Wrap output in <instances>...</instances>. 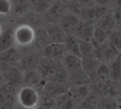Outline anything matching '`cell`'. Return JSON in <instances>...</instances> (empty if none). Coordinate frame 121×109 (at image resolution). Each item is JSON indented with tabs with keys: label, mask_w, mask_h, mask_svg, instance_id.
I'll list each match as a JSON object with an SVG mask.
<instances>
[{
	"label": "cell",
	"mask_w": 121,
	"mask_h": 109,
	"mask_svg": "<svg viewBox=\"0 0 121 109\" xmlns=\"http://www.w3.org/2000/svg\"><path fill=\"white\" fill-rule=\"evenodd\" d=\"M39 93L35 88L24 86L19 89L17 100L24 109H37L39 105Z\"/></svg>",
	"instance_id": "obj_1"
},
{
	"label": "cell",
	"mask_w": 121,
	"mask_h": 109,
	"mask_svg": "<svg viewBox=\"0 0 121 109\" xmlns=\"http://www.w3.org/2000/svg\"><path fill=\"white\" fill-rule=\"evenodd\" d=\"M36 30L28 24H20L14 30V44L21 47H27L34 44Z\"/></svg>",
	"instance_id": "obj_2"
},
{
	"label": "cell",
	"mask_w": 121,
	"mask_h": 109,
	"mask_svg": "<svg viewBox=\"0 0 121 109\" xmlns=\"http://www.w3.org/2000/svg\"><path fill=\"white\" fill-rule=\"evenodd\" d=\"M60 63L69 76L83 71L82 59L73 54L66 53Z\"/></svg>",
	"instance_id": "obj_3"
},
{
	"label": "cell",
	"mask_w": 121,
	"mask_h": 109,
	"mask_svg": "<svg viewBox=\"0 0 121 109\" xmlns=\"http://www.w3.org/2000/svg\"><path fill=\"white\" fill-rule=\"evenodd\" d=\"M6 83L14 86L17 88L23 87L24 84V72L17 66H13L7 68L2 71Z\"/></svg>",
	"instance_id": "obj_4"
},
{
	"label": "cell",
	"mask_w": 121,
	"mask_h": 109,
	"mask_svg": "<svg viewBox=\"0 0 121 109\" xmlns=\"http://www.w3.org/2000/svg\"><path fill=\"white\" fill-rule=\"evenodd\" d=\"M67 53L64 44H50L43 50V56L51 60L61 61Z\"/></svg>",
	"instance_id": "obj_5"
},
{
	"label": "cell",
	"mask_w": 121,
	"mask_h": 109,
	"mask_svg": "<svg viewBox=\"0 0 121 109\" xmlns=\"http://www.w3.org/2000/svg\"><path fill=\"white\" fill-rule=\"evenodd\" d=\"M43 57H41L38 52H31L26 54L19 60V69L24 73L26 71H36L38 68L39 61Z\"/></svg>",
	"instance_id": "obj_6"
},
{
	"label": "cell",
	"mask_w": 121,
	"mask_h": 109,
	"mask_svg": "<svg viewBox=\"0 0 121 109\" xmlns=\"http://www.w3.org/2000/svg\"><path fill=\"white\" fill-rule=\"evenodd\" d=\"M66 7L61 4L60 2H53L49 9L45 12V16L46 20L51 24H57L59 22L65 14L68 12L66 11Z\"/></svg>",
	"instance_id": "obj_7"
},
{
	"label": "cell",
	"mask_w": 121,
	"mask_h": 109,
	"mask_svg": "<svg viewBox=\"0 0 121 109\" xmlns=\"http://www.w3.org/2000/svg\"><path fill=\"white\" fill-rule=\"evenodd\" d=\"M18 50L14 47L12 48L0 53V71H2L9 66H16L17 64L19 62Z\"/></svg>",
	"instance_id": "obj_8"
},
{
	"label": "cell",
	"mask_w": 121,
	"mask_h": 109,
	"mask_svg": "<svg viewBox=\"0 0 121 109\" xmlns=\"http://www.w3.org/2000/svg\"><path fill=\"white\" fill-rule=\"evenodd\" d=\"M80 21V18L76 15L67 12L58 23L66 35L73 34L76 26Z\"/></svg>",
	"instance_id": "obj_9"
},
{
	"label": "cell",
	"mask_w": 121,
	"mask_h": 109,
	"mask_svg": "<svg viewBox=\"0 0 121 109\" xmlns=\"http://www.w3.org/2000/svg\"><path fill=\"white\" fill-rule=\"evenodd\" d=\"M95 26L107 32H111L113 31L116 26V20L113 11L110 9L100 17Z\"/></svg>",
	"instance_id": "obj_10"
},
{
	"label": "cell",
	"mask_w": 121,
	"mask_h": 109,
	"mask_svg": "<svg viewBox=\"0 0 121 109\" xmlns=\"http://www.w3.org/2000/svg\"><path fill=\"white\" fill-rule=\"evenodd\" d=\"M94 28V25L80 19L79 22L76 26L73 34L78 39L90 41V40L93 38Z\"/></svg>",
	"instance_id": "obj_11"
},
{
	"label": "cell",
	"mask_w": 121,
	"mask_h": 109,
	"mask_svg": "<svg viewBox=\"0 0 121 109\" xmlns=\"http://www.w3.org/2000/svg\"><path fill=\"white\" fill-rule=\"evenodd\" d=\"M45 31L50 39L51 44H64L66 34L57 24H51L48 26Z\"/></svg>",
	"instance_id": "obj_12"
},
{
	"label": "cell",
	"mask_w": 121,
	"mask_h": 109,
	"mask_svg": "<svg viewBox=\"0 0 121 109\" xmlns=\"http://www.w3.org/2000/svg\"><path fill=\"white\" fill-rule=\"evenodd\" d=\"M45 83V80L36 70L24 73V83L26 84V86H29L37 90L36 88L38 87L41 86L43 88Z\"/></svg>",
	"instance_id": "obj_13"
},
{
	"label": "cell",
	"mask_w": 121,
	"mask_h": 109,
	"mask_svg": "<svg viewBox=\"0 0 121 109\" xmlns=\"http://www.w3.org/2000/svg\"><path fill=\"white\" fill-rule=\"evenodd\" d=\"M42 90L43 92L49 98L55 99L59 96L66 93L68 88L66 86V85L52 82H46Z\"/></svg>",
	"instance_id": "obj_14"
},
{
	"label": "cell",
	"mask_w": 121,
	"mask_h": 109,
	"mask_svg": "<svg viewBox=\"0 0 121 109\" xmlns=\"http://www.w3.org/2000/svg\"><path fill=\"white\" fill-rule=\"evenodd\" d=\"M60 64V61L49 59L43 57L39 61L36 71L40 74L42 78L45 80L48 75H49L56 68H57Z\"/></svg>",
	"instance_id": "obj_15"
},
{
	"label": "cell",
	"mask_w": 121,
	"mask_h": 109,
	"mask_svg": "<svg viewBox=\"0 0 121 109\" xmlns=\"http://www.w3.org/2000/svg\"><path fill=\"white\" fill-rule=\"evenodd\" d=\"M68 95L75 103H81L90 93V89L87 86H71L68 88Z\"/></svg>",
	"instance_id": "obj_16"
},
{
	"label": "cell",
	"mask_w": 121,
	"mask_h": 109,
	"mask_svg": "<svg viewBox=\"0 0 121 109\" xmlns=\"http://www.w3.org/2000/svg\"><path fill=\"white\" fill-rule=\"evenodd\" d=\"M108 65L109 80L112 82L119 81L121 79V53Z\"/></svg>",
	"instance_id": "obj_17"
},
{
	"label": "cell",
	"mask_w": 121,
	"mask_h": 109,
	"mask_svg": "<svg viewBox=\"0 0 121 109\" xmlns=\"http://www.w3.org/2000/svg\"><path fill=\"white\" fill-rule=\"evenodd\" d=\"M14 44V30L8 29L0 34V53L4 52L12 47Z\"/></svg>",
	"instance_id": "obj_18"
},
{
	"label": "cell",
	"mask_w": 121,
	"mask_h": 109,
	"mask_svg": "<svg viewBox=\"0 0 121 109\" xmlns=\"http://www.w3.org/2000/svg\"><path fill=\"white\" fill-rule=\"evenodd\" d=\"M100 63H101V61L100 60H98L95 57L82 59L83 71L91 78V77L96 71V70Z\"/></svg>",
	"instance_id": "obj_19"
},
{
	"label": "cell",
	"mask_w": 121,
	"mask_h": 109,
	"mask_svg": "<svg viewBox=\"0 0 121 109\" xmlns=\"http://www.w3.org/2000/svg\"><path fill=\"white\" fill-rule=\"evenodd\" d=\"M64 44L66 46L67 53L81 58V52L79 49L78 39L76 38V36L74 34L66 35V39Z\"/></svg>",
	"instance_id": "obj_20"
},
{
	"label": "cell",
	"mask_w": 121,
	"mask_h": 109,
	"mask_svg": "<svg viewBox=\"0 0 121 109\" xmlns=\"http://www.w3.org/2000/svg\"><path fill=\"white\" fill-rule=\"evenodd\" d=\"M51 44L50 39L45 31V29L36 30L35 39L34 44L38 50H43L47 46Z\"/></svg>",
	"instance_id": "obj_21"
},
{
	"label": "cell",
	"mask_w": 121,
	"mask_h": 109,
	"mask_svg": "<svg viewBox=\"0 0 121 109\" xmlns=\"http://www.w3.org/2000/svg\"><path fill=\"white\" fill-rule=\"evenodd\" d=\"M69 82L71 84V86H88L91 83V78L83 71H81L76 74L70 76Z\"/></svg>",
	"instance_id": "obj_22"
},
{
	"label": "cell",
	"mask_w": 121,
	"mask_h": 109,
	"mask_svg": "<svg viewBox=\"0 0 121 109\" xmlns=\"http://www.w3.org/2000/svg\"><path fill=\"white\" fill-rule=\"evenodd\" d=\"M53 2L49 1H39V0H35V1H29V11L34 13V14H39L46 12L49 7L51 6Z\"/></svg>",
	"instance_id": "obj_23"
},
{
	"label": "cell",
	"mask_w": 121,
	"mask_h": 109,
	"mask_svg": "<svg viewBox=\"0 0 121 109\" xmlns=\"http://www.w3.org/2000/svg\"><path fill=\"white\" fill-rule=\"evenodd\" d=\"M11 12H13L17 16H22L29 11V1H11Z\"/></svg>",
	"instance_id": "obj_24"
},
{
	"label": "cell",
	"mask_w": 121,
	"mask_h": 109,
	"mask_svg": "<svg viewBox=\"0 0 121 109\" xmlns=\"http://www.w3.org/2000/svg\"><path fill=\"white\" fill-rule=\"evenodd\" d=\"M118 52L108 41L104 44V50H103V62L105 64H109L112 60H114L118 55Z\"/></svg>",
	"instance_id": "obj_25"
},
{
	"label": "cell",
	"mask_w": 121,
	"mask_h": 109,
	"mask_svg": "<svg viewBox=\"0 0 121 109\" xmlns=\"http://www.w3.org/2000/svg\"><path fill=\"white\" fill-rule=\"evenodd\" d=\"M119 102L116 98L110 96H100L98 108L100 109H117Z\"/></svg>",
	"instance_id": "obj_26"
},
{
	"label": "cell",
	"mask_w": 121,
	"mask_h": 109,
	"mask_svg": "<svg viewBox=\"0 0 121 109\" xmlns=\"http://www.w3.org/2000/svg\"><path fill=\"white\" fill-rule=\"evenodd\" d=\"M78 44L81 59L95 57L94 49L90 41L78 39Z\"/></svg>",
	"instance_id": "obj_27"
},
{
	"label": "cell",
	"mask_w": 121,
	"mask_h": 109,
	"mask_svg": "<svg viewBox=\"0 0 121 109\" xmlns=\"http://www.w3.org/2000/svg\"><path fill=\"white\" fill-rule=\"evenodd\" d=\"M54 100H56V105L60 109H72L75 103L67 93L59 96Z\"/></svg>",
	"instance_id": "obj_28"
},
{
	"label": "cell",
	"mask_w": 121,
	"mask_h": 109,
	"mask_svg": "<svg viewBox=\"0 0 121 109\" xmlns=\"http://www.w3.org/2000/svg\"><path fill=\"white\" fill-rule=\"evenodd\" d=\"M99 98V96L93 93H90L80 105L83 109H97L98 106Z\"/></svg>",
	"instance_id": "obj_29"
},
{
	"label": "cell",
	"mask_w": 121,
	"mask_h": 109,
	"mask_svg": "<svg viewBox=\"0 0 121 109\" xmlns=\"http://www.w3.org/2000/svg\"><path fill=\"white\" fill-rule=\"evenodd\" d=\"M110 33V32L105 31L95 26L93 34V39L95 40L98 43L100 44H103L108 41Z\"/></svg>",
	"instance_id": "obj_30"
},
{
	"label": "cell",
	"mask_w": 121,
	"mask_h": 109,
	"mask_svg": "<svg viewBox=\"0 0 121 109\" xmlns=\"http://www.w3.org/2000/svg\"><path fill=\"white\" fill-rule=\"evenodd\" d=\"M108 41L118 52L121 53V34L114 29L110 33Z\"/></svg>",
	"instance_id": "obj_31"
},
{
	"label": "cell",
	"mask_w": 121,
	"mask_h": 109,
	"mask_svg": "<svg viewBox=\"0 0 121 109\" xmlns=\"http://www.w3.org/2000/svg\"><path fill=\"white\" fill-rule=\"evenodd\" d=\"M11 1H9V0H0V14H8L11 12Z\"/></svg>",
	"instance_id": "obj_32"
},
{
	"label": "cell",
	"mask_w": 121,
	"mask_h": 109,
	"mask_svg": "<svg viewBox=\"0 0 121 109\" xmlns=\"http://www.w3.org/2000/svg\"><path fill=\"white\" fill-rule=\"evenodd\" d=\"M81 7H82V9H89V8H92L95 7L97 4L95 3V1H89V0H87V1H80L78 2Z\"/></svg>",
	"instance_id": "obj_33"
},
{
	"label": "cell",
	"mask_w": 121,
	"mask_h": 109,
	"mask_svg": "<svg viewBox=\"0 0 121 109\" xmlns=\"http://www.w3.org/2000/svg\"><path fill=\"white\" fill-rule=\"evenodd\" d=\"M5 102H9L7 96L6 95L2 86L0 87V103H5Z\"/></svg>",
	"instance_id": "obj_34"
},
{
	"label": "cell",
	"mask_w": 121,
	"mask_h": 109,
	"mask_svg": "<svg viewBox=\"0 0 121 109\" xmlns=\"http://www.w3.org/2000/svg\"><path fill=\"white\" fill-rule=\"evenodd\" d=\"M0 109H14L13 104L10 102H5L0 103Z\"/></svg>",
	"instance_id": "obj_35"
},
{
	"label": "cell",
	"mask_w": 121,
	"mask_h": 109,
	"mask_svg": "<svg viewBox=\"0 0 121 109\" xmlns=\"http://www.w3.org/2000/svg\"><path fill=\"white\" fill-rule=\"evenodd\" d=\"M6 82H5V80H4V78L3 76V74H2V72L0 71V87H2L4 84H5Z\"/></svg>",
	"instance_id": "obj_36"
},
{
	"label": "cell",
	"mask_w": 121,
	"mask_h": 109,
	"mask_svg": "<svg viewBox=\"0 0 121 109\" xmlns=\"http://www.w3.org/2000/svg\"><path fill=\"white\" fill-rule=\"evenodd\" d=\"M115 30H116L120 34H121V22H119V23H117L116 24V26H115Z\"/></svg>",
	"instance_id": "obj_37"
},
{
	"label": "cell",
	"mask_w": 121,
	"mask_h": 109,
	"mask_svg": "<svg viewBox=\"0 0 121 109\" xmlns=\"http://www.w3.org/2000/svg\"><path fill=\"white\" fill-rule=\"evenodd\" d=\"M3 31V29H2V24L0 23V34H1Z\"/></svg>",
	"instance_id": "obj_38"
},
{
	"label": "cell",
	"mask_w": 121,
	"mask_h": 109,
	"mask_svg": "<svg viewBox=\"0 0 121 109\" xmlns=\"http://www.w3.org/2000/svg\"><path fill=\"white\" fill-rule=\"evenodd\" d=\"M117 109H121V102H119V104H118Z\"/></svg>",
	"instance_id": "obj_39"
},
{
	"label": "cell",
	"mask_w": 121,
	"mask_h": 109,
	"mask_svg": "<svg viewBox=\"0 0 121 109\" xmlns=\"http://www.w3.org/2000/svg\"><path fill=\"white\" fill-rule=\"evenodd\" d=\"M97 109H100V108H97Z\"/></svg>",
	"instance_id": "obj_40"
}]
</instances>
